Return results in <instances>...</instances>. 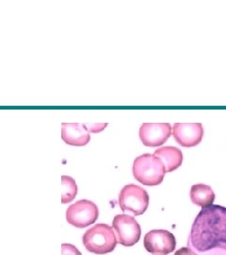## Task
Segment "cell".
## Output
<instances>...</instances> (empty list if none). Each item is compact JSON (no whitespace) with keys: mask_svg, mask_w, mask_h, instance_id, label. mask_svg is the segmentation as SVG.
<instances>
[{"mask_svg":"<svg viewBox=\"0 0 226 255\" xmlns=\"http://www.w3.org/2000/svg\"><path fill=\"white\" fill-rule=\"evenodd\" d=\"M190 199L192 203L205 208L213 204L215 194L210 186L199 183L192 185L190 189Z\"/></svg>","mask_w":226,"mask_h":255,"instance_id":"cell-12","label":"cell"},{"mask_svg":"<svg viewBox=\"0 0 226 255\" xmlns=\"http://www.w3.org/2000/svg\"><path fill=\"white\" fill-rule=\"evenodd\" d=\"M169 123H144L140 128V138L146 146H159L172 135Z\"/></svg>","mask_w":226,"mask_h":255,"instance_id":"cell-8","label":"cell"},{"mask_svg":"<svg viewBox=\"0 0 226 255\" xmlns=\"http://www.w3.org/2000/svg\"><path fill=\"white\" fill-rule=\"evenodd\" d=\"M82 241L88 252L97 255L112 253L118 243L113 229L107 224H97L89 229Z\"/></svg>","mask_w":226,"mask_h":255,"instance_id":"cell-2","label":"cell"},{"mask_svg":"<svg viewBox=\"0 0 226 255\" xmlns=\"http://www.w3.org/2000/svg\"><path fill=\"white\" fill-rule=\"evenodd\" d=\"M166 173L162 162L154 154L141 155L133 164V175L136 180L144 185L155 186L163 182Z\"/></svg>","mask_w":226,"mask_h":255,"instance_id":"cell-3","label":"cell"},{"mask_svg":"<svg viewBox=\"0 0 226 255\" xmlns=\"http://www.w3.org/2000/svg\"><path fill=\"white\" fill-rule=\"evenodd\" d=\"M62 138L68 145L75 146H86L90 141V134L86 124L63 123Z\"/></svg>","mask_w":226,"mask_h":255,"instance_id":"cell-10","label":"cell"},{"mask_svg":"<svg viewBox=\"0 0 226 255\" xmlns=\"http://www.w3.org/2000/svg\"><path fill=\"white\" fill-rule=\"evenodd\" d=\"M174 255H197L195 253H193L190 248H181L178 250Z\"/></svg>","mask_w":226,"mask_h":255,"instance_id":"cell-16","label":"cell"},{"mask_svg":"<svg viewBox=\"0 0 226 255\" xmlns=\"http://www.w3.org/2000/svg\"><path fill=\"white\" fill-rule=\"evenodd\" d=\"M188 248L197 255H226V208L210 205L194 220Z\"/></svg>","mask_w":226,"mask_h":255,"instance_id":"cell-1","label":"cell"},{"mask_svg":"<svg viewBox=\"0 0 226 255\" xmlns=\"http://www.w3.org/2000/svg\"><path fill=\"white\" fill-rule=\"evenodd\" d=\"M62 252L63 255H82L81 253L71 244H63Z\"/></svg>","mask_w":226,"mask_h":255,"instance_id":"cell-14","label":"cell"},{"mask_svg":"<svg viewBox=\"0 0 226 255\" xmlns=\"http://www.w3.org/2000/svg\"><path fill=\"white\" fill-rule=\"evenodd\" d=\"M108 126L107 123H91V124H86V128L87 129L89 130V132H94V133H97L102 131L105 128Z\"/></svg>","mask_w":226,"mask_h":255,"instance_id":"cell-15","label":"cell"},{"mask_svg":"<svg viewBox=\"0 0 226 255\" xmlns=\"http://www.w3.org/2000/svg\"><path fill=\"white\" fill-rule=\"evenodd\" d=\"M112 228L116 233L118 243L125 247L134 246L142 235L138 221L128 215H117L112 221Z\"/></svg>","mask_w":226,"mask_h":255,"instance_id":"cell-6","label":"cell"},{"mask_svg":"<svg viewBox=\"0 0 226 255\" xmlns=\"http://www.w3.org/2000/svg\"><path fill=\"white\" fill-rule=\"evenodd\" d=\"M154 155L162 162L166 173L176 170L183 162L182 151L175 146H163L156 149Z\"/></svg>","mask_w":226,"mask_h":255,"instance_id":"cell-11","label":"cell"},{"mask_svg":"<svg viewBox=\"0 0 226 255\" xmlns=\"http://www.w3.org/2000/svg\"><path fill=\"white\" fill-rule=\"evenodd\" d=\"M172 134L180 146L192 147L201 143L204 136V127L201 123H175Z\"/></svg>","mask_w":226,"mask_h":255,"instance_id":"cell-9","label":"cell"},{"mask_svg":"<svg viewBox=\"0 0 226 255\" xmlns=\"http://www.w3.org/2000/svg\"><path fill=\"white\" fill-rule=\"evenodd\" d=\"M62 183H63L62 203L66 204L75 200L77 194V185L75 182V180L69 176H63Z\"/></svg>","mask_w":226,"mask_h":255,"instance_id":"cell-13","label":"cell"},{"mask_svg":"<svg viewBox=\"0 0 226 255\" xmlns=\"http://www.w3.org/2000/svg\"><path fill=\"white\" fill-rule=\"evenodd\" d=\"M119 205L124 212L141 216L148 208L149 195L143 187L136 184H128L120 192Z\"/></svg>","mask_w":226,"mask_h":255,"instance_id":"cell-4","label":"cell"},{"mask_svg":"<svg viewBox=\"0 0 226 255\" xmlns=\"http://www.w3.org/2000/svg\"><path fill=\"white\" fill-rule=\"evenodd\" d=\"M98 207L92 201L81 200L69 206L66 211V220L76 228H86L98 219Z\"/></svg>","mask_w":226,"mask_h":255,"instance_id":"cell-5","label":"cell"},{"mask_svg":"<svg viewBox=\"0 0 226 255\" xmlns=\"http://www.w3.org/2000/svg\"><path fill=\"white\" fill-rule=\"evenodd\" d=\"M145 248L154 255H167L176 247V240L172 233L166 230H153L145 237Z\"/></svg>","mask_w":226,"mask_h":255,"instance_id":"cell-7","label":"cell"}]
</instances>
